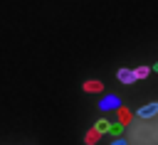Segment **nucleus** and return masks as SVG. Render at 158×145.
Returning <instances> with one entry per match:
<instances>
[{
    "label": "nucleus",
    "mask_w": 158,
    "mask_h": 145,
    "mask_svg": "<svg viewBox=\"0 0 158 145\" xmlns=\"http://www.w3.org/2000/svg\"><path fill=\"white\" fill-rule=\"evenodd\" d=\"M99 138H101V133H99L96 128H91V130H89V133L84 135V143H86V145H94V143H96Z\"/></svg>",
    "instance_id": "obj_5"
},
{
    "label": "nucleus",
    "mask_w": 158,
    "mask_h": 145,
    "mask_svg": "<svg viewBox=\"0 0 158 145\" xmlns=\"http://www.w3.org/2000/svg\"><path fill=\"white\" fill-rule=\"evenodd\" d=\"M156 113H158V101H156V103H148V106H141V108H138V118H143V120H146V118H153Z\"/></svg>",
    "instance_id": "obj_2"
},
{
    "label": "nucleus",
    "mask_w": 158,
    "mask_h": 145,
    "mask_svg": "<svg viewBox=\"0 0 158 145\" xmlns=\"http://www.w3.org/2000/svg\"><path fill=\"white\" fill-rule=\"evenodd\" d=\"M133 74H136V79H146V76L151 74V69H148V66H138Z\"/></svg>",
    "instance_id": "obj_8"
},
{
    "label": "nucleus",
    "mask_w": 158,
    "mask_h": 145,
    "mask_svg": "<svg viewBox=\"0 0 158 145\" xmlns=\"http://www.w3.org/2000/svg\"><path fill=\"white\" fill-rule=\"evenodd\" d=\"M84 91H104V84L101 81H86L84 84Z\"/></svg>",
    "instance_id": "obj_7"
},
{
    "label": "nucleus",
    "mask_w": 158,
    "mask_h": 145,
    "mask_svg": "<svg viewBox=\"0 0 158 145\" xmlns=\"http://www.w3.org/2000/svg\"><path fill=\"white\" fill-rule=\"evenodd\" d=\"M94 128H96V130H99V133H101V135H104V133H109V128H111V123H109V120H106V118H99V120H96V125H94Z\"/></svg>",
    "instance_id": "obj_6"
},
{
    "label": "nucleus",
    "mask_w": 158,
    "mask_h": 145,
    "mask_svg": "<svg viewBox=\"0 0 158 145\" xmlns=\"http://www.w3.org/2000/svg\"><path fill=\"white\" fill-rule=\"evenodd\" d=\"M99 108H101V111H114V108L118 111V108H121V101H118L116 96H106V98H101Z\"/></svg>",
    "instance_id": "obj_1"
},
{
    "label": "nucleus",
    "mask_w": 158,
    "mask_h": 145,
    "mask_svg": "<svg viewBox=\"0 0 158 145\" xmlns=\"http://www.w3.org/2000/svg\"><path fill=\"white\" fill-rule=\"evenodd\" d=\"M118 81L121 84H133L136 81V74L128 71V69H118Z\"/></svg>",
    "instance_id": "obj_3"
},
{
    "label": "nucleus",
    "mask_w": 158,
    "mask_h": 145,
    "mask_svg": "<svg viewBox=\"0 0 158 145\" xmlns=\"http://www.w3.org/2000/svg\"><path fill=\"white\" fill-rule=\"evenodd\" d=\"M114 145H128V143H126V140H121V138H118V140H116V143H114Z\"/></svg>",
    "instance_id": "obj_10"
},
{
    "label": "nucleus",
    "mask_w": 158,
    "mask_h": 145,
    "mask_svg": "<svg viewBox=\"0 0 158 145\" xmlns=\"http://www.w3.org/2000/svg\"><path fill=\"white\" fill-rule=\"evenodd\" d=\"M121 133H123V125H121V123H111L109 135H121Z\"/></svg>",
    "instance_id": "obj_9"
},
{
    "label": "nucleus",
    "mask_w": 158,
    "mask_h": 145,
    "mask_svg": "<svg viewBox=\"0 0 158 145\" xmlns=\"http://www.w3.org/2000/svg\"><path fill=\"white\" fill-rule=\"evenodd\" d=\"M116 113H118V123H121V125H126V123H131V118H133V113H131L128 108H123V106H121V108H118Z\"/></svg>",
    "instance_id": "obj_4"
}]
</instances>
